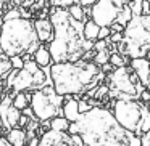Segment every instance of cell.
Listing matches in <instances>:
<instances>
[{"mask_svg":"<svg viewBox=\"0 0 150 146\" xmlns=\"http://www.w3.org/2000/svg\"><path fill=\"white\" fill-rule=\"evenodd\" d=\"M131 0H97L91 7V20L100 27H110L116 23L118 15L124 5H129Z\"/></svg>","mask_w":150,"mask_h":146,"instance_id":"cell-9","label":"cell"},{"mask_svg":"<svg viewBox=\"0 0 150 146\" xmlns=\"http://www.w3.org/2000/svg\"><path fill=\"white\" fill-rule=\"evenodd\" d=\"M132 10H131V5H124L123 7V10L120 11V15H118V20H116V23H120L121 26H124L126 27L127 26V23H129L131 20H132Z\"/></svg>","mask_w":150,"mask_h":146,"instance_id":"cell-20","label":"cell"},{"mask_svg":"<svg viewBox=\"0 0 150 146\" xmlns=\"http://www.w3.org/2000/svg\"><path fill=\"white\" fill-rule=\"evenodd\" d=\"M63 101H65V96L57 93L53 85H45L31 93L29 108L33 109L37 120L47 122L57 116H62Z\"/></svg>","mask_w":150,"mask_h":146,"instance_id":"cell-7","label":"cell"},{"mask_svg":"<svg viewBox=\"0 0 150 146\" xmlns=\"http://www.w3.org/2000/svg\"><path fill=\"white\" fill-rule=\"evenodd\" d=\"M69 135H79L84 146H140V136L120 125L110 109L94 106L69 124Z\"/></svg>","mask_w":150,"mask_h":146,"instance_id":"cell-1","label":"cell"},{"mask_svg":"<svg viewBox=\"0 0 150 146\" xmlns=\"http://www.w3.org/2000/svg\"><path fill=\"white\" fill-rule=\"evenodd\" d=\"M34 61L37 63V66L42 69L45 68H50L53 64V59H52V55H50V50L47 45H40L39 48L34 52Z\"/></svg>","mask_w":150,"mask_h":146,"instance_id":"cell-15","label":"cell"},{"mask_svg":"<svg viewBox=\"0 0 150 146\" xmlns=\"http://www.w3.org/2000/svg\"><path fill=\"white\" fill-rule=\"evenodd\" d=\"M110 61V53H108V50H102V52H97L94 55V63L97 66H103V64H107V63Z\"/></svg>","mask_w":150,"mask_h":146,"instance_id":"cell-21","label":"cell"},{"mask_svg":"<svg viewBox=\"0 0 150 146\" xmlns=\"http://www.w3.org/2000/svg\"><path fill=\"white\" fill-rule=\"evenodd\" d=\"M95 2H97V0H78V3L82 5L84 8H91L92 5L95 3Z\"/></svg>","mask_w":150,"mask_h":146,"instance_id":"cell-30","label":"cell"},{"mask_svg":"<svg viewBox=\"0 0 150 146\" xmlns=\"http://www.w3.org/2000/svg\"><path fill=\"white\" fill-rule=\"evenodd\" d=\"M129 68L136 72V75L139 77L140 84L150 92V64H149V59H147L145 56H142V58H131Z\"/></svg>","mask_w":150,"mask_h":146,"instance_id":"cell-12","label":"cell"},{"mask_svg":"<svg viewBox=\"0 0 150 146\" xmlns=\"http://www.w3.org/2000/svg\"><path fill=\"white\" fill-rule=\"evenodd\" d=\"M69 120L63 116H57L53 119L49 120V129L50 130H57V132H68L69 129Z\"/></svg>","mask_w":150,"mask_h":146,"instance_id":"cell-18","label":"cell"},{"mask_svg":"<svg viewBox=\"0 0 150 146\" xmlns=\"http://www.w3.org/2000/svg\"><path fill=\"white\" fill-rule=\"evenodd\" d=\"M11 63H10V58L7 59H0V80H5L8 75V72L11 71Z\"/></svg>","mask_w":150,"mask_h":146,"instance_id":"cell-23","label":"cell"},{"mask_svg":"<svg viewBox=\"0 0 150 146\" xmlns=\"http://www.w3.org/2000/svg\"><path fill=\"white\" fill-rule=\"evenodd\" d=\"M39 146H84L79 135H69L68 132L45 130L39 138Z\"/></svg>","mask_w":150,"mask_h":146,"instance_id":"cell-10","label":"cell"},{"mask_svg":"<svg viewBox=\"0 0 150 146\" xmlns=\"http://www.w3.org/2000/svg\"><path fill=\"white\" fill-rule=\"evenodd\" d=\"M145 58L149 59V64H150V52H147V55H145Z\"/></svg>","mask_w":150,"mask_h":146,"instance_id":"cell-35","label":"cell"},{"mask_svg":"<svg viewBox=\"0 0 150 146\" xmlns=\"http://www.w3.org/2000/svg\"><path fill=\"white\" fill-rule=\"evenodd\" d=\"M2 95H4V88L0 87V100H2Z\"/></svg>","mask_w":150,"mask_h":146,"instance_id":"cell-36","label":"cell"},{"mask_svg":"<svg viewBox=\"0 0 150 146\" xmlns=\"http://www.w3.org/2000/svg\"><path fill=\"white\" fill-rule=\"evenodd\" d=\"M126 58H127V56L121 55V53H118V52L110 53V63L113 64V68H121V66H126Z\"/></svg>","mask_w":150,"mask_h":146,"instance_id":"cell-22","label":"cell"},{"mask_svg":"<svg viewBox=\"0 0 150 146\" xmlns=\"http://www.w3.org/2000/svg\"><path fill=\"white\" fill-rule=\"evenodd\" d=\"M78 104H79V111H81V114H84V112H87V111H91L92 109V104L89 103V100H78Z\"/></svg>","mask_w":150,"mask_h":146,"instance_id":"cell-26","label":"cell"},{"mask_svg":"<svg viewBox=\"0 0 150 146\" xmlns=\"http://www.w3.org/2000/svg\"><path fill=\"white\" fill-rule=\"evenodd\" d=\"M13 2V5H16V7H23V3H24V0H11Z\"/></svg>","mask_w":150,"mask_h":146,"instance_id":"cell-33","label":"cell"},{"mask_svg":"<svg viewBox=\"0 0 150 146\" xmlns=\"http://www.w3.org/2000/svg\"><path fill=\"white\" fill-rule=\"evenodd\" d=\"M2 21H4V7L0 5V24H2Z\"/></svg>","mask_w":150,"mask_h":146,"instance_id":"cell-34","label":"cell"},{"mask_svg":"<svg viewBox=\"0 0 150 146\" xmlns=\"http://www.w3.org/2000/svg\"><path fill=\"white\" fill-rule=\"evenodd\" d=\"M140 146H150V130L140 136Z\"/></svg>","mask_w":150,"mask_h":146,"instance_id":"cell-28","label":"cell"},{"mask_svg":"<svg viewBox=\"0 0 150 146\" xmlns=\"http://www.w3.org/2000/svg\"><path fill=\"white\" fill-rule=\"evenodd\" d=\"M49 3L55 8H69L71 5L78 3V0H49Z\"/></svg>","mask_w":150,"mask_h":146,"instance_id":"cell-24","label":"cell"},{"mask_svg":"<svg viewBox=\"0 0 150 146\" xmlns=\"http://www.w3.org/2000/svg\"><path fill=\"white\" fill-rule=\"evenodd\" d=\"M108 96L116 100H139L144 92V85L140 84L139 77L129 66L115 68L108 74Z\"/></svg>","mask_w":150,"mask_h":146,"instance_id":"cell-6","label":"cell"},{"mask_svg":"<svg viewBox=\"0 0 150 146\" xmlns=\"http://www.w3.org/2000/svg\"><path fill=\"white\" fill-rule=\"evenodd\" d=\"M21 114H23V111L13 106V95H5L0 100V117H2V124L7 129V132L10 129L18 127Z\"/></svg>","mask_w":150,"mask_h":146,"instance_id":"cell-11","label":"cell"},{"mask_svg":"<svg viewBox=\"0 0 150 146\" xmlns=\"http://www.w3.org/2000/svg\"><path fill=\"white\" fill-rule=\"evenodd\" d=\"M110 29H111V32H124V26H121L120 23H113L110 26Z\"/></svg>","mask_w":150,"mask_h":146,"instance_id":"cell-29","label":"cell"},{"mask_svg":"<svg viewBox=\"0 0 150 146\" xmlns=\"http://www.w3.org/2000/svg\"><path fill=\"white\" fill-rule=\"evenodd\" d=\"M40 42L36 36L34 21L29 18H15L0 24V52L8 58L15 55H34Z\"/></svg>","mask_w":150,"mask_h":146,"instance_id":"cell-4","label":"cell"},{"mask_svg":"<svg viewBox=\"0 0 150 146\" xmlns=\"http://www.w3.org/2000/svg\"><path fill=\"white\" fill-rule=\"evenodd\" d=\"M2 127H4V124H2V117H0V129H2Z\"/></svg>","mask_w":150,"mask_h":146,"instance_id":"cell-37","label":"cell"},{"mask_svg":"<svg viewBox=\"0 0 150 146\" xmlns=\"http://www.w3.org/2000/svg\"><path fill=\"white\" fill-rule=\"evenodd\" d=\"M5 138L11 143L13 146H26L28 143V133L24 132L20 127H15V129H10L5 135Z\"/></svg>","mask_w":150,"mask_h":146,"instance_id":"cell-16","label":"cell"},{"mask_svg":"<svg viewBox=\"0 0 150 146\" xmlns=\"http://www.w3.org/2000/svg\"><path fill=\"white\" fill-rule=\"evenodd\" d=\"M10 63H11V68L16 69V71H20V69L24 68V59L21 55H15L10 58Z\"/></svg>","mask_w":150,"mask_h":146,"instance_id":"cell-25","label":"cell"},{"mask_svg":"<svg viewBox=\"0 0 150 146\" xmlns=\"http://www.w3.org/2000/svg\"><path fill=\"white\" fill-rule=\"evenodd\" d=\"M145 103L139 100H116L113 103V116L116 117L118 124L126 130L140 136V122H142Z\"/></svg>","mask_w":150,"mask_h":146,"instance_id":"cell-8","label":"cell"},{"mask_svg":"<svg viewBox=\"0 0 150 146\" xmlns=\"http://www.w3.org/2000/svg\"><path fill=\"white\" fill-rule=\"evenodd\" d=\"M0 146H13L5 136H0Z\"/></svg>","mask_w":150,"mask_h":146,"instance_id":"cell-32","label":"cell"},{"mask_svg":"<svg viewBox=\"0 0 150 146\" xmlns=\"http://www.w3.org/2000/svg\"><path fill=\"white\" fill-rule=\"evenodd\" d=\"M140 100H142L144 103H150V92L147 90V88H144V92L140 93Z\"/></svg>","mask_w":150,"mask_h":146,"instance_id":"cell-31","label":"cell"},{"mask_svg":"<svg viewBox=\"0 0 150 146\" xmlns=\"http://www.w3.org/2000/svg\"><path fill=\"white\" fill-rule=\"evenodd\" d=\"M34 29H36V36L40 43H47L49 45L52 42L53 36H55V29L50 21V18H37L34 21Z\"/></svg>","mask_w":150,"mask_h":146,"instance_id":"cell-13","label":"cell"},{"mask_svg":"<svg viewBox=\"0 0 150 146\" xmlns=\"http://www.w3.org/2000/svg\"><path fill=\"white\" fill-rule=\"evenodd\" d=\"M50 21L55 29V36L47 47L53 63L78 61L82 59L87 52L94 50V42L84 37V23L74 20L66 8L52 7Z\"/></svg>","mask_w":150,"mask_h":146,"instance_id":"cell-2","label":"cell"},{"mask_svg":"<svg viewBox=\"0 0 150 146\" xmlns=\"http://www.w3.org/2000/svg\"><path fill=\"white\" fill-rule=\"evenodd\" d=\"M50 79L57 93L62 96H78L87 93L91 88L98 87L103 79L100 66L94 61L78 59V61L53 63L50 66Z\"/></svg>","mask_w":150,"mask_h":146,"instance_id":"cell-3","label":"cell"},{"mask_svg":"<svg viewBox=\"0 0 150 146\" xmlns=\"http://www.w3.org/2000/svg\"><path fill=\"white\" fill-rule=\"evenodd\" d=\"M111 36V29L110 27H100V32H98V40H105Z\"/></svg>","mask_w":150,"mask_h":146,"instance_id":"cell-27","label":"cell"},{"mask_svg":"<svg viewBox=\"0 0 150 146\" xmlns=\"http://www.w3.org/2000/svg\"><path fill=\"white\" fill-rule=\"evenodd\" d=\"M98 32H100V26H98L95 21L87 20L84 23V37L91 42H95L98 40Z\"/></svg>","mask_w":150,"mask_h":146,"instance_id":"cell-17","label":"cell"},{"mask_svg":"<svg viewBox=\"0 0 150 146\" xmlns=\"http://www.w3.org/2000/svg\"><path fill=\"white\" fill-rule=\"evenodd\" d=\"M62 116L66 117L69 122H76L81 117V111H79V104L76 98L71 96H65L63 101V108H62Z\"/></svg>","mask_w":150,"mask_h":146,"instance_id":"cell-14","label":"cell"},{"mask_svg":"<svg viewBox=\"0 0 150 146\" xmlns=\"http://www.w3.org/2000/svg\"><path fill=\"white\" fill-rule=\"evenodd\" d=\"M123 40L116 45L118 53L127 58H142L150 52V15H137L127 23Z\"/></svg>","mask_w":150,"mask_h":146,"instance_id":"cell-5","label":"cell"},{"mask_svg":"<svg viewBox=\"0 0 150 146\" xmlns=\"http://www.w3.org/2000/svg\"><path fill=\"white\" fill-rule=\"evenodd\" d=\"M31 95H28L26 92H15L13 95V106L18 108L20 111H24L26 108H29Z\"/></svg>","mask_w":150,"mask_h":146,"instance_id":"cell-19","label":"cell"}]
</instances>
